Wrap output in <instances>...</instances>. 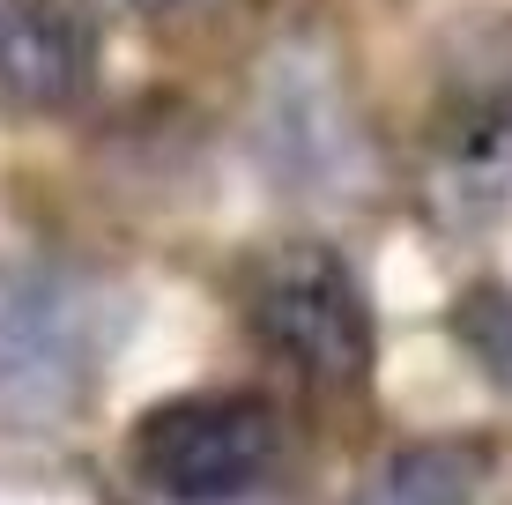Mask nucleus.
Returning <instances> with one entry per match:
<instances>
[{"label": "nucleus", "instance_id": "1", "mask_svg": "<svg viewBox=\"0 0 512 505\" xmlns=\"http://www.w3.org/2000/svg\"><path fill=\"white\" fill-rule=\"evenodd\" d=\"M282 454V416L260 394H171L149 416H134L127 461L164 505H238L268 483Z\"/></svg>", "mask_w": 512, "mask_h": 505}, {"label": "nucleus", "instance_id": "2", "mask_svg": "<svg viewBox=\"0 0 512 505\" xmlns=\"http://www.w3.org/2000/svg\"><path fill=\"white\" fill-rule=\"evenodd\" d=\"M253 335L312 387H357L379 357V320L349 253L327 238H290L253 275Z\"/></svg>", "mask_w": 512, "mask_h": 505}, {"label": "nucleus", "instance_id": "3", "mask_svg": "<svg viewBox=\"0 0 512 505\" xmlns=\"http://www.w3.org/2000/svg\"><path fill=\"white\" fill-rule=\"evenodd\" d=\"M112 327V298L82 275L23 268L0 283V402L23 416H60L97 379Z\"/></svg>", "mask_w": 512, "mask_h": 505}, {"label": "nucleus", "instance_id": "4", "mask_svg": "<svg viewBox=\"0 0 512 505\" xmlns=\"http://www.w3.org/2000/svg\"><path fill=\"white\" fill-rule=\"evenodd\" d=\"M97 82L90 0H0V112H67Z\"/></svg>", "mask_w": 512, "mask_h": 505}, {"label": "nucleus", "instance_id": "5", "mask_svg": "<svg viewBox=\"0 0 512 505\" xmlns=\"http://www.w3.org/2000/svg\"><path fill=\"white\" fill-rule=\"evenodd\" d=\"M475 491H483V454L468 439H416L386 454L349 505H475Z\"/></svg>", "mask_w": 512, "mask_h": 505}, {"label": "nucleus", "instance_id": "6", "mask_svg": "<svg viewBox=\"0 0 512 505\" xmlns=\"http://www.w3.org/2000/svg\"><path fill=\"white\" fill-rule=\"evenodd\" d=\"M438 171L453 179V194L490 208L512 194V97H490V104H468L453 119V134L438 142Z\"/></svg>", "mask_w": 512, "mask_h": 505}, {"label": "nucleus", "instance_id": "7", "mask_svg": "<svg viewBox=\"0 0 512 505\" xmlns=\"http://www.w3.org/2000/svg\"><path fill=\"white\" fill-rule=\"evenodd\" d=\"M461 320V335H468V350L490 364V372H505L512 379V290H475V298L453 312Z\"/></svg>", "mask_w": 512, "mask_h": 505}, {"label": "nucleus", "instance_id": "8", "mask_svg": "<svg viewBox=\"0 0 512 505\" xmlns=\"http://www.w3.org/2000/svg\"><path fill=\"white\" fill-rule=\"evenodd\" d=\"M141 8H171V0H141Z\"/></svg>", "mask_w": 512, "mask_h": 505}]
</instances>
